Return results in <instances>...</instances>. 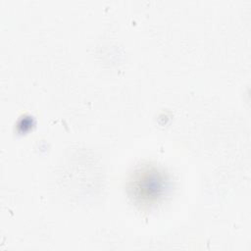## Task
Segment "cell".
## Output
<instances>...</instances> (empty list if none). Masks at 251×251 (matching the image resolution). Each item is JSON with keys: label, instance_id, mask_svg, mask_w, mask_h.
Segmentation results:
<instances>
[{"label": "cell", "instance_id": "cell-1", "mask_svg": "<svg viewBox=\"0 0 251 251\" xmlns=\"http://www.w3.org/2000/svg\"><path fill=\"white\" fill-rule=\"evenodd\" d=\"M167 182L165 176L158 169L145 167L133 175L129 190L135 200L148 204L164 194Z\"/></svg>", "mask_w": 251, "mask_h": 251}]
</instances>
